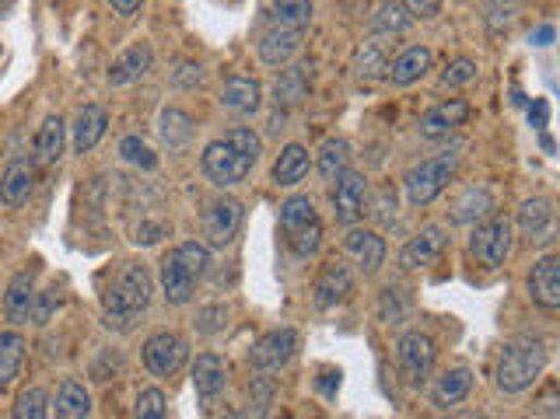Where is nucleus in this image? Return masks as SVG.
Instances as JSON below:
<instances>
[{
    "label": "nucleus",
    "mask_w": 560,
    "mask_h": 419,
    "mask_svg": "<svg viewBox=\"0 0 560 419\" xmlns=\"http://www.w3.org/2000/svg\"><path fill=\"white\" fill-rule=\"evenodd\" d=\"M263 140L253 126H235L228 130L224 137L210 140L200 155V172L207 175V182H214L218 189H232L239 182L249 178V172L259 161Z\"/></svg>",
    "instance_id": "1"
},
{
    "label": "nucleus",
    "mask_w": 560,
    "mask_h": 419,
    "mask_svg": "<svg viewBox=\"0 0 560 419\" xmlns=\"http://www.w3.org/2000/svg\"><path fill=\"white\" fill-rule=\"evenodd\" d=\"M151 294H155V283H151V273H147V266L123 262L120 270L109 276L102 294H98L106 325L130 332L137 318L147 311V305H151Z\"/></svg>",
    "instance_id": "2"
},
{
    "label": "nucleus",
    "mask_w": 560,
    "mask_h": 419,
    "mask_svg": "<svg viewBox=\"0 0 560 419\" xmlns=\"http://www.w3.org/2000/svg\"><path fill=\"white\" fill-rule=\"evenodd\" d=\"M547 363H550V346H547V340H539V335H522V340L504 343L494 378H498V389L501 392L519 395L525 389H533V384L543 378Z\"/></svg>",
    "instance_id": "3"
},
{
    "label": "nucleus",
    "mask_w": 560,
    "mask_h": 419,
    "mask_svg": "<svg viewBox=\"0 0 560 419\" xmlns=\"http://www.w3.org/2000/svg\"><path fill=\"white\" fill-rule=\"evenodd\" d=\"M280 234H284V245L291 248L294 259H312L322 245V221L316 207H312L308 196H291L280 204Z\"/></svg>",
    "instance_id": "4"
},
{
    "label": "nucleus",
    "mask_w": 560,
    "mask_h": 419,
    "mask_svg": "<svg viewBox=\"0 0 560 419\" xmlns=\"http://www.w3.org/2000/svg\"><path fill=\"white\" fill-rule=\"evenodd\" d=\"M459 168V147L452 150H438V155L417 161L410 172L403 175V193L410 207H427L449 189V182L455 178Z\"/></svg>",
    "instance_id": "5"
},
{
    "label": "nucleus",
    "mask_w": 560,
    "mask_h": 419,
    "mask_svg": "<svg viewBox=\"0 0 560 419\" xmlns=\"http://www.w3.org/2000/svg\"><path fill=\"white\" fill-rule=\"evenodd\" d=\"M515 245V224L508 217H490V221L476 224L470 234V256L484 266V270H498L504 259L512 256Z\"/></svg>",
    "instance_id": "6"
},
{
    "label": "nucleus",
    "mask_w": 560,
    "mask_h": 419,
    "mask_svg": "<svg viewBox=\"0 0 560 419\" xmlns=\"http://www.w3.org/2000/svg\"><path fill=\"white\" fill-rule=\"evenodd\" d=\"M435 357H438V346H435V340L427 332L410 329V332L400 335V343H397V367H400V374H403V381L410 384V389H421V384L431 378Z\"/></svg>",
    "instance_id": "7"
},
{
    "label": "nucleus",
    "mask_w": 560,
    "mask_h": 419,
    "mask_svg": "<svg viewBox=\"0 0 560 419\" xmlns=\"http://www.w3.org/2000/svg\"><path fill=\"white\" fill-rule=\"evenodd\" d=\"M141 354H144V367L155 378H172V374H179L186 367V360H190V343L179 332L165 329V332L147 335Z\"/></svg>",
    "instance_id": "8"
},
{
    "label": "nucleus",
    "mask_w": 560,
    "mask_h": 419,
    "mask_svg": "<svg viewBox=\"0 0 560 419\" xmlns=\"http://www.w3.org/2000/svg\"><path fill=\"white\" fill-rule=\"evenodd\" d=\"M204 245L207 248H224L235 242V234L242 227V204L235 196H214L207 210H204Z\"/></svg>",
    "instance_id": "9"
},
{
    "label": "nucleus",
    "mask_w": 560,
    "mask_h": 419,
    "mask_svg": "<svg viewBox=\"0 0 560 419\" xmlns=\"http://www.w3.org/2000/svg\"><path fill=\"white\" fill-rule=\"evenodd\" d=\"M329 204H333L337 224L357 227V221L368 210V178L361 175V172H351V168H348V172L337 178L333 193H329Z\"/></svg>",
    "instance_id": "10"
},
{
    "label": "nucleus",
    "mask_w": 560,
    "mask_h": 419,
    "mask_svg": "<svg viewBox=\"0 0 560 419\" xmlns=\"http://www.w3.org/2000/svg\"><path fill=\"white\" fill-rule=\"evenodd\" d=\"M294 354H299V332H294L291 325H284V329H273L267 335H259V340L253 343V349H249V363H253V371H259V374H273Z\"/></svg>",
    "instance_id": "11"
},
{
    "label": "nucleus",
    "mask_w": 560,
    "mask_h": 419,
    "mask_svg": "<svg viewBox=\"0 0 560 419\" xmlns=\"http://www.w3.org/2000/svg\"><path fill=\"white\" fill-rule=\"evenodd\" d=\"M354 294V270L343 259H329L316 283H312V300H316V308L319 311H329V308H337L343 305Z\"/></svg>",
    "instance_id": "12"
},
{
    "label": "nucleus",
    "mask_w": 560,
    "mask_h": 419,
    "mask_svg": "<svg viewBox=\"0 0 560 419\" xmlns=\"http://www.w3.org/2000/svg\"><path fill=\"white\" fill-rule=\"evenodd\" d=\"M515 224L533 245H553V238H557V207H553V199L550 196L525 199V204L519 207Z\"/></svg>",
    "instance_id": "13"
},
{
    "label": "nucleus",
    "mask_w": 560,
    "mask_h": 419,
    "mask_svg": "<svg viewBox=\"0 0 560 419\" xmlns=\"http://www.w3.org/2000/svg\"><path fill=\"white\" fill-rule=\"evenodd\" d=\"M343 251L348 259H354V266L365 276L378 273V266L386 262V238L372 227H348L343 234Z\"/></svg>",
    "instance_id": "14"
},
{
    "label": "nucleus",
    "mask_w": 560,
    "mask_h": 419,
    "mask_svg": "<svg viewBox=\"0 0 560 419\" xmlns=\"http://www.w3.org/2000/svg\"><path fill=\"white\" fill-rule=\"evenodd\" d=\"M445 245H449V231H445L441 224H427L400 248V266H403V270H421V266H431L445 251Z\"/></svg>",
    "instance_id": "15"
},
{
    "label": "nucleus",
    "mask_w": 560,
    "mask_h": 419,
    "mask_svg": "<svg viewBox=\"0 0 560 419\" xmlns=\"http://www.w3.org/2000/svg\"><path fill=\"white\" fill-rule=\"evenodd\" d=\"M470 120V106L463 98H449V102H438L421 115V137L424 140H441L452 137V133Z\"/></svg>",
    "instance_id": "16"
},
{
    "label": "nucleus",
    "mask_w": 560,
    "mask_h": 419,
    "mask_svg": "<svg viewBox=\"0 0 560 419\" xmlns=\"http://www.w3.org/2000/svg\"><path fill=\"white\" fill-rule=\"evenodd\" d=\"M158 280H161V294H165V300H169V305H190L193 300V291H196V280L183 262H179V256H175V248H169L161 256V262H158Z\"/></svg>",
    "instance_id": "17"
},
{
    "label": "nucleus",
    "mask_w": 560,
    "mask_h": 419,
    "mask_svg": "<svg viewBox=\"0 0 560 419\" xmlns=\"http://www.w3.org/2000/svg\"><path fill=\"white\" fill-rule=\"evenodd\" d=\"M302 39H305V28H277V25H270L259 36L256 53H259V60L267 63V66H284L302 49Z\"/></svg>",
    "instance_id": "18"
},
{
    "label": "nucleus",
    "mask_w": 560,
    "mask_h": 419,
    "mask_svg": "<svg viewBox=\"0 0 560 419\" xmlns=\"http://www.w3.org/2000/svg\"><path fill=\"white\" fill-rule=\"evenodd\" d=\"M529 297L543 311L560 308V256H553V251L536 259L533 273H529Z\"/></svg>",
    "instance_id": "19"
},
{
    "label": "nucleus",
    "mask_w": 560,
    "mask_h": 419,
    "mask_svg": "<svg viewBox=\"0 0 560 419\" xmlns=\"http://www.w3.org/2000/svg\"><path fill=\"white\" fill-rule=\"evenodd\" d=\"M151 63H155L151 42H134L130 49H123L117 60H112V66H109V84H112V88H126V84L147 77Z\"/></svg>",
    "instance_id": "20"
},
{
    "label": "nucleus",
    "mask_w": 560,
    "mask_h": 419,
    "mask_svg": "<svg viewBox=\"0 0 560 419\" xmlns=\"http://www.w3.org/2000/svg\"><path fill=\"white\" fill-rule=\"evenodd\" d=\"M494 210H498V204H494V193L487 186H466L463 193H459L452 199V213L449 221L452 224H484L494 217Z\"/></svg>",
    "instance_id": "21"
},
{
    "label": "nucleus",
    "mask_w": 560,
    "mask_h": 419,
    "mask_svg": "<svg viewBox=\"0 0 560 419\" xmlns=\"http://www.w3.org/2000/svg\"><path fill=\"white\" fill-rule=\"evenodd\" d=\"M221 109L232 115H256L263 106V84L256 77H228L221 84Z\"/></svg>",
    "instance_id": "22"
},
{
    "label": "nucleus",
    "mask_w": 560,
    "mask_h": 419,
    "mask_svg": "<svg viewBox=\"0 0 560 419\" xmlns=\"http://www.w3.org/2000/svg\"><path fill=\"white\" fill-rule=\"evenodd\" d=\"M106 126H109V112L102 106H85L74 115V126H71V147L74 155H88V150L98 147V140L106 137Z\"/></svg>",
    "instance_id": "23"
},
{
    "label": "nucleus",
    "mask_w": 560,
    "mask_h": 419,
    "mask_svg": "<svg viewBox=\"0 0 560 419\" xmlns=\"http://www.w3.org/2000/svg\"><path fill=\"white\" fill-rule=\"evenodd\" d=\"M435 63V53L427 46H410L397 60H389L386 66V77L389 84H397V88H410V84H417L427 71H431Z\"/></svg>",
    "instance_id": "24"
},
{
    "label": "nucleus",
    "mask_w": 560,
    "mask_h": 419,
    "mask_svg": "<svg viewBox=\"0 0 560 419\" xmlns=\"http://www.w3.org/2000/svg\"><path fill=\"white\" fill-rule=\"evenodd\" d=\"M32 186H36V172L25 158L8 161V168L0 172V204L8 210H19L25 199L32 196Z\"/></svg>",
    "instance_id": "25"
},
{
    "label": "nucleus",
    "mask_w": 560,
    "mask_h": 419,
    "mask_svg": "<svg viewBox=\"0 0 560 419\" xmlns=\"http://www.w3.org/2000/svg\"><path fill=\"white\" fill-rule=\"evenodd\" d=\"M224 384H228V367L218 354H200L193 360V389L204 406H210L224 392Z\"/></svg>",
    "instance_id": "26"
},
{
    "label": "nucleus",
    "mask_w": 560,
    "mask_h": 419,
    "mask_svg": "<svg viewBox=\"0 0 560 419\" xmlns=\"http://www.w3.org/2000/svg\"><path fill=\"white\" fill-rule=\"evenodd\" d=\"M473 392V371L470 367H449V371H441V378L431 384V402L438 409H452L459 402H466V395Z\"/></svg>",
    "instance_id": "27"
},
{
    "label": "nucleus",
    "mask_w": 560,
    "mask_h": 419,
    "mask_svg": "<svg viewBox=\"0 0 560 419\" xmlns=\"http://www.w3.org/2000/svg\"><path fill=\"white\" fill-rule=\"evenodd\" d=\"M308 168H312L308 147H302V144H288V147L277 155L270 178H273V186H280V189H291V186H299V182H305Z\"/></svg>",
    "instance_id": "28"
},
{
    "label": "nucleus",
    "mask_w": 560,
    "mask_h": 419,
    "mask_svg": "<svg viewBox=\"0 0 560 419\" xmlns=\"http://www.w3.org/2000/svg\"><path fill=\"white\" fill-rule=\"evenodd\" d=\"M158 133H161V144L169 147V155H183V150L193 144V120L183 109H161L158 115Z\"/></svg>",
    "instance_id": "29"
},
{
    "label": "nucleus",
    "mask_w": 560,
    "mask_h": 419,
    "mask_svg": "<svg viewBox=\"0 0 560 419\" xmlns=\"http://www.w3.org/2000/svg\"><path fill=\"white\" fill-rule=\"evenodd\" d=\"M308 84H312V66L308 63H299V66H288V71H280V77L273 84V102H277V109L299 106L302 98L308 95Z\"/></svg>",
    "instance_id": "30"
},
{
    "label": "nucleus",
    "mask_w": 560,
    "mask_h": 419,
    "mask_svg": "<svg viewBox=\"0 0 560 419\" xmlns=\"http://www.w3.org/2000/svg\"><path fill=\"white\" fill-rule=\"evenodd\" d=\"M57 419H88L92 416V395L77 378H63L57 398H53Z\"/></svg>",
    "instance_id": "31"
},
{
    "label": "nucleus",
    "mask_w": 560,
    "mask_h": 419,
    "mask_svg": "<svg viewBox=\"0 0 560 419\" xmlns=\"http://www.w3.org/2000/svg\"><path fill=\"white\" fill-rule=\"evenodd\" d=\"M32 300H36V276L32 273H14L4 294V315L11 322H28L32 318Z\"/></svg>",
    "instance_id": "32"
},
{
    "label": "nucleus",
    "mask_w": 560,
    "mask_h": 419,
    "mask_svg": "<svg viewBox=\"0 0 560 419\" xmlns=\"http://www.w3.org/2000/svg\"><path fill=\"white\" fill-rule=\"evenodd\" d=\"M63 144H68V123H63V115H46L36 133V161L57 164L63 158Z\"/></svg>",
    "instance_id": "33"
},
{
    "label": "nucleus",
    "mask_w": 560,
    "mask_h": 419,
    "mask_svg": "<svg viewBox=\"0 0 560 419\" xmlns=\"http://www.w3.org/2000/svg\"><path fill=\"white\" fill-rule=\"evenodd\" d=\"M25 349H28V343L22 332H0V392L11 389L14 378L22 374Z\"/></svg>",
    "instance_id": "34"
},
{
    "label": "nucleus",
    "mask_w": 560,
    "mask_h": 419,
    "mask_svg": "<svg viewBox=\"0 0 560 419\" xmlns=\"http://www.w3.org/2000/svg\"><path fill=\"white\" fill-rule=\"evenodd\" d=\"M351 164V144L343 137H326L319 144V158H316V168L326 182H337L343 172H348Z\"/></svg>",
    "instance_id": "35"
},
{
    "label": "nucleus",
    "mask_w": 560,
    "mask_h": 419,
    "mask_svg": "<svg viewBox=\"0 0 560 419\" xmlns=\"http://www.w3.org/2000/svg\"><path fill=\"white\" fill-rule=\"evenodd\" d=\"M386 66H389V57H386V46L382 42H365L354 53L351 60V71L357 81H375V77H386Z\"/></svg>",
    "instance_id": "36"
},
{
    "label": "nucleus",
    "mask_w": 560,
    "mask_h": 419,
    "mask_svg": "<svg viewBox=\"0 0 560 419\" xmlns=\"http://www.w3.org/2000/svg\"><path fill=\"white\" fill-rule=\"evenodd\" d=\"M410 25H414V19H410L406 4H400V0H392V4H378L372 14V36H400V32Z\"/></svg>",
    "instance_id": "37"
},
{
    "label": "nucleus",
    "mask_w": 560,
    "mask_h": 419,
    "mask_svg": "<svg viewBox=\"0 0 560 419\" xmlns=\"http://www.w3.org/2000/svg\"><path fill=\"white\" fill-rule=\"evenodd\" d=\"M267 22L277 25V28H305L312 25V4H291V0H284V4H270L267 8Z\"/></svg>",
    "instance_id": "38"
},
{
    "label": "nucleus",
    "mask_w": 560,
    "mask_h": 419,
    "mask_svg": "<svg viewBox=\"0 0 560 419\" xmlns=\"http://www.w3.org/2000/svg\"><path fill=\"white\" fill-rule=\"evenodd\" d=\"M46 412H49V395L39 384L25 389L11 406V419H46Z\"/></svg>",
    "instance_id": "39"
},
{
    "label": "nucleus",
    "mask_w": 560,
    "mask_h": 419,
    "mask_svg": "<svg viewBox=\"0 0 560 419\" xmlns=\"http://www.w3.org/2000/svg\"><path fill=\"white\" fill-rule=\"evenodd\" d=\"M134 419H169V398L161 389H141L134 402Z\"/></svg>",
    "instance_id": "40"
},
{
    "label": "nucleus",
    "mask_w": 560,
    "mask_h": 419,
    "mask_svg": "<svg viewBox=\"0 0 560 419\" xmlns=\"http://www.w3.org/2000/svg\"><path fill=\"white\" fill-rule=\"evenodd\" d=\"M476 74H480V66H476L473 57H455L441 71V88H466L470 81H476Z\"/></svg>",
    "instance_id": "41"
},
{
    "label": "nucleus",
    "mask_w": 560,
    "mask_h": 419,
    "mask_svg": "<svg viewBox=\"0 0 560 419\" xmlns=\"http://www.w3.org/2000/svg\"><path fill=\"white\" fill-rule=\"evenodd\" d=\"M273 395H277V381L273 378H267V374H259V378H253V384H249V409H245V412H249L253 419H263V416H267V406H270V402H273Z\"/></svg>",
    "instance_id": "42"
},
{
    "label": "nucleus",
    "mask_w": 560,
    "mask_h": 419,
    "mask_svg": "<svg viewBox=\"0 0 560 419\" xmlns=\"http://www.w3.org/2000/svg\"><path fill=\"white\" fill-rule=\"evenodd\" d=\"M120 155H123L126 164H137V168H144V172H155V168H158L155 150L147 147L141 137H123L120 140Z\"/></svg>",
    "instance_id": "43"
},
{
    "label": "nucleus",
    "mask_w": 560,
    "mask_h": 419,
    "mask_svg": "<svg viewBox=\"0 0 560 419\" xmlns=\"http://www.w3.org/2000/svg\"><path fill=\"white\" fill-rule=\"evenodd\" d=\"M224 325H228V308L224 305L204 308L200 315H196V332H200V335H218V332H224Z\"/></svg>",
    "instance_id": "44"
},
{
    "label": "nucleus",
    "mask_w": 560,
    "mask_h": 419,
    "mask_svg": "<svg viewBox=\"0 0 560 419\" xmlns=\"http://www.w3.org/2000/svg\"><path fill=\"white\" fill-rule=\"evenodd\" d=\"M172 84L175 88H196V84H204V66L193 60H183L172 71Z\"/></svg>",
    "instance_id": "45"
},
{
    "label": "nucleus",
    "mask_w": 560,
    "mask_h": 419,
    "mask_svg": "<svg viewBox=\"0 0 560 419\" xmlns=\"http://www.w3.org/2000/svg\"><path fill=\"white\" fill-rule=\"evenodd\" d=\"M53 308H57V291H42V294H36V300H32V318H28V322L46 325L49 318H53Z\"/></svg>",
    "instance_id": "46"
},
{
    "label": "nucleus",
    "mask_w": 560,
    "mask_h": 419,
    "mask_svg": "<svg viewBox=\"0 0 560 419\" xmlns=\"http://www.w3.org/2000/svg\"><path fill=\"white\" fill-rule=\"evenodd\" d=\"M529 123L536 126V130H543L550 123V102L547 98H533V106H529Z\"/></svg>",
    "instance_id": "47"
},
{
    "label": "nucleus",
    "mask_w": 560,
    "mask_h": 419,
    "mask_svg": "<svg viewBox=\"0 0 560 419\" xmlns=\"http://www.w3.org/2000/svg\"><path fill=\"white\" fill-rule=\"evenodd\" d=\"M410 11V19H435V14L441 11V4H435V0H414V4H406Z\"/></svg>",
    "instance_id": "48"
},
{
    "label": "nucleus",
    "mask_w": 560,
    "mask_h": 419,
    "mask_svg": "<svg viewBox=\"0 0 560 419\" xmlns=\"http://www.w3.org/2000/svg\"><path fill=\"white\" fill-rule=\"evenodd\" d=\"M389 196H397V193H392V189L378 193V210H375L378 221H386V224H392V217H397V210H389Z\"/></svg>",
    "instance_id": "49"
},
{
    "label": "nucleus",
    "mask_w": 560,
    "mask_h": 419,
    "mask_svg": "<svg viewBox=\"0 0 560 419\" xmlns=\"http://www.w3.org/2000/svg\"><path fill=\"white\" fill-rule=\"evenodd\" d=\"M109 8L117 11V14H123V19H130V14H137V11H141V0H126V4H123V0H112Z\"/></svg>",
    "instance_id": "50"
},
{
    "label": "nucleus",
    "mask_w": 560,
    "mask_h": 419,
    "mask_svg": "<svg viewBox=\"0 0 560 419\" xmlns=\"http://www.w3.org/2000/svg\"><path fill=\"white\" fill-rule=\"evenodd\" d=\"M326 381H319V389L326 392V395H337V389H340V371H329V374H322Z\"/></svg>",
    "instance_id": "51"
},
{
    "label": "nucleus",
    "mask_w": 560,
    "mask_h": 419,
    "mask_svg": "<svg viewBox=\"0 0 560 419\" xmlns=\"http://www.w3.org/2000/svg\"><path fill=\"white\" fill-rule=\"evenodd\" d=\"M550 39H553V25H543L533 32V46H547Z\"/></svg>",
    "instance_id": "52"
},
{
    "label": "nucleus",
    "mask_w": 560,
    "mask_h": 419,
    "mask_svg": "<svg viewBox=\"0 0 560 419\" xmlns=\"http://www.w3.org/2000/svg\"><path fill=\"white\" fill-rule=\"evenodd\" d=\"M224 419H253V416L249 412H228Z\"/></svg>",
    "instance_id": "53"
},
{
    "label": "nucleus",
    "mask_w": 560,
    "mask_h": 419,
    "mask_svg": "<svg viewBox=\"0 0 560 419\" xmlns=\"http://www.w3.org/2000/svg\"><path fill=\"white\" fill-rule=\"evenodd\" d=\"M273 419H294V416H288V412H280V416H273Z\"/></svg>",
    "instance_id": "54"
}]
</instances>
